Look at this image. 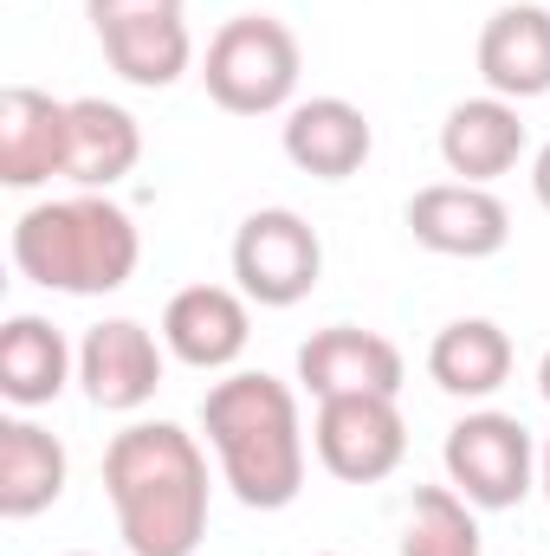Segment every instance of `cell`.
<instances>
[{"label":"cell","instance_id":"obj_1","mask_svg":"<svg viewBox=\"0 0 550 556\" xmlns=\"http://www.w3.org/2000/svg\"><path fill=\"white\" fill-rule=\"evenodd\" d=\"M104 492L130 556H195L208 538V453L175 420H137L104 453Z\"/></svg>","mask_w":550,"mask_h":556},{"label":"cell","instance_id":"obj_2","mask_svg":"<svg viewBox=\"0 0 550 556\" xmlns=\"http://www.w3.org/2000/svg\"><path fill=\"white\" fill-rule=\"evenodd\" d=\"M201 433L247 511H285L304 492V420L291 382L266 369H227L201 395Z\"/></svg>","mask_w":550,"mask_h":556},{"label":"cell","instance_id":"obj_3","mask_svg":"<svg viewBox=\"0 0 550 556\" xmlns=\"http://www.w3.org/2000/svg\"><path fill=\"white\" fill-rule=\"evenodd\" d=\"M142 233L130 207H117L111 194H65V201H39L13 220V266L20 278L65 291V298H104L124 291L137 278Z\"/></svg>","mask_w":550,"mask_h":556},{"label":"cell","instance_id":"obj_4","mask_svg":"<svg viewBox=\"0 0 550 556\" xmlns=\"http://www.w3.org/2000/svg\"><path fill=\"white\" fill-rule=\"evenodd\" d=\"M298 72H304L298 33H291L285 20H273V13H234V20L208 39V59H201V85H208V98H214L227 117H273V111H291Z\"/></svg>","mask_w":550,"mask_h":556},{"label":"cell","instance_id":"obj_5","mask_svg":"<svg viewBox=\"0 0 550 556\" xmlns=\"http://www.w3.org/2000/svg\"><path fill=\"white\" fill-rule=\"evenodd\" d=\"M440 466H447V485L479 511H512L538 485L532 427L518 415H499V408H473V415L453 420L447 446H440Z\"/></svg>","mask_w":550,"mask_h":556},{"label":"cell","instance_id":"obj_6","mask_svg":"<svg viewBox=\"0 0 550 556\" xmlns=\"http://www.w3.org/2000/svg\"><path fill=\"white\" fill-rule=\"evenodd\" d=\"M324 278V240L304 214L291 207H260L234 233V285L260 311H291L317 291Z\"/></svg>","mask_w":550,"mask_h":556},{"label":"cell","instance_id":"obj_7","mask_svg":"<svg viewBox=\"0 0 550 556\" xmlns=\"http://www.w3.org/2000/svg\"><path fill=\"white\" fill-rule=\"evenodd\" d=\"M311 446L330 479L376 485L409 459V420L396 408V395H337V402H317Z\"/></svg>","mask_w":550,"mask_h":556},{"label":"cell","instance_id":"obj_8","mask_svg":"<svg viewBox=\"0 0 550 556\" xmlns=\"http://www.w3.org/2000/svg\"><path fill=\"white\" fill-rule=\"evenodd\" d=\"M409 233L440 260H492L512 240V214L479 181H427L409 201Z\"/></svg>","mask_w":550,"mask_h":556},{"label":"cell","instance_id":"obj_9","mask_svg":"<svg viewBox=\"0 0 550 556\" xmlns=\"http://www.w3.org/2000/svg\"><path fill=\"white\" fill-rule=\"evenodd\" d=\"M253 298L234 291V285H182L162 311V343L175 363L201 369V376H221L247 356V337H253Z\"/></svg>","mask_w":550,"mask_h":556},{"label":"cell","instance_id":"obj_10","mask_svg":"<svg viewBox=\"0 0 550 556\" xmlns=\"http://www.w3.org/2000/svg\"><path fill=\"white\" fill-rule=\"evenodd\" d=\"M162 350L137 317H104L85 330L78 343V382H85V402L104 408V415H137L142 402L162 389Z\"/></svg>","mask_w":550,"mask_h":556},{"label":"cell","instance_id":"obj_11","mask_svg":"<svg viewBox=\"0 0 550 556\" xmlns=\"http://www.w3.org/2000/svg\"><path fill=\"white\" fill-rule=\"evenodd\" d=\"M402 376H409V363H402V350L383 330L330 324V330H317L298 350V382L317 402H337V395H402Z\"/></svg>","mask_w":550,"mask_h":556},{"label":"cell","instance_id":"obj_12","mask_svg":"<svg viewBox=\"0 0 550 556\" xmlns=\"http://www.w3.org/2000/svg\"><path fill=\"white\" fill-rule=\"evenodd\" d=\"M278 142H285V162L298 175H311V181H350L370 162L376 130H370V117L350 98H304V104L285 111Z\"/></svg>","mask_w":550,"mask_h":556},{"label":"cell","instance_id":"obj_13","mask_svg":"<svg viewBox=\"0 0 550 556\" xmlns=\"http://www.w3.org/2000/svg\"><path fill=\"white\" fill-rule=\"evenodd\" d=\"M479 78L492 98L532 104L550 91V7L512 0L479 26Z\"/></svg>","mask_w":550,"mask_h":556},{"label":"cell","instance_id":"obj_14","mask_svg":"<svg viewBox=\"0 0 550 556\" xmlns=\"http://www.w3.org/2000/svg\"><path fill=\"white\" fill-rule=\"evenodd\" d=\"M65 117L72 104H59L39 85H7L0 91V181L7 188H46L52 175H65Z\"/></svg>","mask_w":550,"mask_h":556},{"label":"cell","instance_id":"obj_15","mask_svg":"<svg viewBox=\"0 0 550 556\" xmlns=\"http://www.w3.org/2000/svg\"><path fill=\"white\" fill-rule=\"evenodd\" d=\"M440 162H447V175L479 181V188L512 175L525 162V117H518V104L492 98V91L486 98H460L447 111V124H440Z\"/></svg>","mask_w":550,"mask_h":556},{"label":"cell","instance_id":"obj_16","mask_svg":"<svg viewBox=\"0 0 550 556\" xmlns=\"http://www.w3.org/2000/svg\"><path fill=\"white\" fill-rule=\"evenodd\" d=\"M72 376H78V350L65 343L52 317L13 311L0 324V395L13 408H52Z\"/></svg>","mask_w":550,"mask_h":556},{"label":"cell","instance_id":"obj_17","mask_svg":"<svg viewBox=\"0 0 550 556\" xmlns=\"http://www.w3.org/2000/svg\"><path fill=\"white\" fill-rule=\"evenodd\" d=\"M65 479H72V459H65L59 433H46L26 415L0 420V518L26 525V518L52 511L65 498Z\"/></svg>","mask_w":550,"mask_h":556},{"label":"cell","instance_id":"obj_18","mask_svg":"<svg viewBox=\"0 0 550 556\" xmlns=\"http://www.w3.org/2000/svg\"><path fill=\"white\" fill-rule=\"evenodd\" d=\"M137 162H142V130L124 104L72 98V117H65V181H78L85 194H104Z\"/></svg>","mask_w":550,"mask_h":556},{"label":"cell","instance_id":"obj_19","mask_svg":"<svg viewBox=\"0 0 550 556\" xmlns=\"http://www.w3.org/2000/svg\"><path fill=\"white\" fill-rule=\"evenodd\" d=\"M427 376H434V389H447L460 402H486L512 382V337L492 317H453L427 343Z\"/></svg>","mask_w":550,"mask_h":556},{"label":"cell","instance_id":"obj_20","mask_svg":"<svg viewBox=\"0 0 550 556\" xmlns=\"http://www.w3.org/2000/svg\"><path fill=\"white\" fill-rule=\"evenodd\" d=\"M111 72L124 85H142V91H168L188 65H195V39H188V20L182 13H155V20H124L111 33H98Z\"/></svg>","mask_w":550,"mask_h":556},{"label":"cell","instance_id":"obj_21","mask_svg":"<svg viewBox=\"0 0 550 556\" xmlns=\"http://www.w3.org/2000/svg\"><path fill=\"white\" fill-rule=\"evenodd\" d=\"M402 556H486L479 505H466L453 485H414L402 518Z\"/></svg>","mask_w":550,"mask_h":556},{"label":"cell","instance_id":"obj_22","mask_svg":"<svg viewBox=\"0 0 550 556\" xmlns=\"http://www.w3.org/2000/svg\"><path fill=\"white\" fill-rule=\"evenodd\" d=\"M188 0H85V20L91 33H111L124 20H155V13H182Z\"/></svg>","mask_w":550,"mask_h":556},{"label":"cell","instance_id":"obj_23","mask_svg":"<svg viewBox=\"0 0 550 556\" xmlns=\"http://www.w3.org/2000/svg\"><path fill=\"white\" fill-rule=\"evenodd\" d=\"M532 194H538V207L550 214V142L532 155Z\"/></svg>","mask_w":550,"mask_h":556},{"label":"cell","instance_id":"obj_24","mask_svg":"<svg viewBox=\"0 0 550 556\" xmlns=\"http://www.w3.org/2000/svg\"><path fill=\"white\" fill-rule=\"evenodd\" d=\"M538 485H545V498H550V440H545V453H538Z\"/></svg>","mask_w":550,"mask_h":556},{"label":"cell","instance_id":"obj_25","mask_svg":"<svg viewBox=\"0 0 550 556\" xmlns=\"http://www.w3.org/2000/svg\"><path fill=\"white\" fill-rule=\"evenodd\" d=\"M538 395L550 402V350H545V363H538Z\"/></svg>","mask_w":550,"mask_h":556},{"label":"cell","instance_id":"obj_26","mask_svg":"<svg viewBox=\"0 0 550 556\" xmlns=\"http://www.w3.org/2000/svg\"><path fill=\"white\" fill-rule=\"evenodd\" d=\"M65 556H91V551H65Z\"/></svg>","mask_w":550,"mask_h":556},{"label":"cell","instance_id":"obj_27","mask_svg":"<svg viewBox=\"0 0 550 556\" xmlns=\"http://www.w3.org/2000/svg\"><path fill=\"white\" fill-rule=\"evenodd\" d=\"M317 556H343V551H317Z\"/></svg>","mask_w":550,"mask_h":556}]
</instances>
